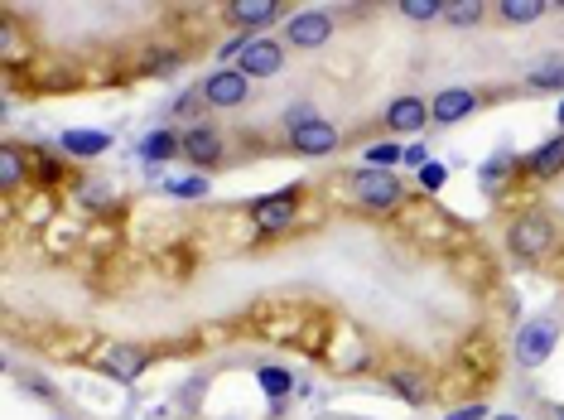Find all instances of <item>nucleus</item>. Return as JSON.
Here are the masks:
<instances>
[{
    "label": "nucleus",
    "instance_id": "28",
    "mask_svg": "<svg viewBox=\"0 0 564 420\" xmlns=\"http://www.w3.org/2000/svg\"><path fill=\"white\" fill-rule=\"evenodd\" d=\"M444 179H449V169H444V165H434V160H430L425 169H420V184H425L430 194H434V189H444Z\"/></svg>",
    "mask_w": 564,
    "mask_h": 420
},
{
    "label": "nucleus",
    "instance_id": "33",
    "mask_svg": "<svg viewBox=\"0 0 564 420\" xmlns=\"http://www.w3.org/2000/svg\"><path fill=\"white\" fill-rule=\"evenodd\" d=\"M492 420H521V416H492Z\"/></svg>",
    "mask_w": 564,
    "mask_h": 420
},
{
    "label": "nucleus",
    "instance_id": "3",
    "mask_svg": "<svg viewBox=\"0 0 564 420\" xmlns=\"http://www.w3.org/2000/svg\"><path fill=\"white\" fill-rule=\"evenodd\" d=\"M555 343H560V324H555V319H531V324H521V334H516V363L521 367L550 363Z\"/></svg>",
    "mask_w": 564,
    "mask_h": 420
},
{
    "label": "nucleus",
    "instance_id": "4",
    "mask_svg": "<svg viewBox=\"0 0 564 420\" xmlns=\"http://www.w3.org/2000/svg\"><path fill=\"white\" fill-rule=\"evenodd\" d=\"M179 150H184L188 165L198 169H213L222 155H227V145H222V131L217 126H208V121H193L184 136H179Z\"/></svg>",
    "mask_w": 564,
    "mask_h": 420
},
{
    "label": "nucleus",
    "instance_id": "7",
    "mask_svg": "<svg viewBox=\"0 0 564 420\" xmlns=\"http://www.w3.org/2000/svg\"><path fill=\"white\" fill-rule=\"evenodd\" d=\"M145 367H150V353H145V348H131V343H111L107 353L97 358V372H107L116 382H140Z\"/></svg>",
    "mask_w": 564,
    "mask_h": 420
},
{
    "label": "nucleus",
    "instance_id": "20",
    "mask_svg": "<svg viewBox=\"0 0 564 420\" xmlns=\"http://www.w3.org/2000/svg\"><path fill=\"white\" fill-rule=\"evenodd\" d=\"M78 198H82V208H111L116 189H111V184H102V179H87V184L78 189Z\"/></svg>",
    "mask_w": 564,
    "mask_h": 420
},
{
    "label": "nucleus",
    "instance_id": "19",
    "mask_svg": "<svg viewBox=\"0 0 564 420\" xmlns=\"http://www.w3.org/2000/svg\"><path fill=\"white\" fill-rule=\"evenodd\" d=\"M386 382H391V387H396V392H401L410 406H425V396H430V392H425V382H420L415 372H405V367H396Z\"/></svg>",
    "mask_w": 564,
    "mask_h": 420
},
{
    "label": "nucleus",
    "instance_id": "15",
    "mask_svg": "<svg viewBox=\"0 0 564 420\" xmlns=\"http://www.w3.org/2000/svg\"><path fill=\"white\" fill-rule=\"evenodd\" d=\"M140 155H145L150 165H160V160H174V155H184V150H179V136H174V131H150V136L140 140Z\"/></svg>",
    "mask_w": 564,
    "mask_h": 420
},
{
    "label": "nucleus",
    "instance_id": "9",
    "mask_svg": "<svg viewBox=\"0 0 564 420\" xmlns=\"http://www.w3.org/2000/svg\"><path fill=\"white\" fill-rule=\"evenodd\" d=\"M251 97V78H242L237 68H217L213 78L203 83V102L208 107H242Z\"/></svg>",
    "mask_w": 564,
    "mask_h": 420
},
{
    "label": "nucleus",
    "instance_id": "17",
    "mask_svg": "<svg viewBox=\"0 0 564 420\" xmlns=\"http://www.w3.org/2000/svg\"><path fill=\"white\" fill-rule=\"evenodd\" d=\"M531 169H536L540 179H555L564 169V136H555V140H545L536 155H531Z\"/></svg>",
    "mask_w": 564,
    "mask_h": 420
},
{
    "label": "nucleus",
    "instance_id": "30",
    "mask_svg": "<svg viewBox=\"0 0 564 420\" xmlns=\"http://www.w3.org/2000/svg\"><path fill=\"white\" fill-rule=\"evenodd\" d=\"M405 165L425 169V165H430V150H425V145H405Z\"/></svg>",
    "mask_w": 564,
    "mask_h": 420
},
{
    "label": "nucleus",
    "instance_id": "22",
    "mask_svg": "<svg viewBox=\"0 0 564 420\" xmlns=\"http://www.w3.org/2000/svg\"><path fill=\"white\" fill-rule=\"evenodd\" d=\"M261 387H266V396L280 401V396H290L295 382H290V372H285V367H261Z\"/></svg>",
    "mask_w": 564,
    "mask_h": 420
},
{
    "label": "nucleus",
    "instance_id": "6",
    "mask_svg": "<svg viewBox=\"0 0 564 420\" xmlns=\"http://www.w3.org/2000/svg\"><path fill=\"white\" fill-rule=\"evenodd\" d=\"M290 150H295V155H309V160L333 155V150H338V126L323 121V116H314V121H304V126L290 131Z\"/></svg>",
    "mask_w": 564,
    "mask_h": 420
},
{
    "label": "nucleus",
    "instance_id": "25",
    "mask_svg": "<svg viewBox=\"0 0 564 420\" xmlns=\"http://www.w3.org/2000/svg\"><path fill=\"white\" fill-rule=\"evenodd\" d=\"M401 160H405L401 145H372V150H367V165L372 169H391V165H401Z\"/></svg>",
    "mask_w": 564,
    "mask_h": 420
},
{
    "label": "nucleus",
    "instance_id": "31",
    "mask_svg": "<svg viewBox=\"0 0 564 420\" xmlns=\"http://www.w3.org/2000/svg\"><path fill=\"white\" fill-rule=\"evenodd\" d=\"M444 420H487V411L483 406H463V411H449Z\"/></svg>",
    "mask_w": 564,
    "mask_h": 420
},
{
    "label": "nucleus",
    "instance_id": "18",
    "mask_svg": "<svg viewBox=\"0 0 564 420\" xmlns=\"http://www.w3.org/2000/svg\"><path fill=\"white\" fill-rule=\"evenodd\" d=\"M0 179H5V189H15L25 179V150L20 145H0Z\"/></svg>",
    "mask_w": 564,
    "mask_h": 420
},
{
    "label": "nucleus",
    "instance_id": "2",
    "mask_svg": "<svg viewBox=\"0 0 564 420\" xmlns=\"http://www.w3.org/2000/svg\"><path fill=\"white\" fill-rule=\"evenodd\" d=\"M507 247L516 256H545L555 247V223L531 208V213H521V218L507 227Z\"/></svg>",
    "mask_w": 564,
    "mask_h": 420
},
{
    "label": "nucleus",
    "instance_id": "26",
    "mask_svg": "<svg viewBox=\"0 0 564 420\" xmlns=\"http://www.w3.org/2000/svg\"><path fill=\"white\" fill-rule=\"evenodd\" d=\"M507 169H511V155H507V150H502V155H492V160L483 165V189H492L497 179H507Z\"/></svg>",
    "mask_w": 564,
    "mask_h": 420
},
{
    "label": "nucleus",
    "instance_id": "23",
    "mask_svg": "<svg viewBox=\"0 0 564 420\" xmlns=\"http://www.w3.org/2000/svg\"><path fill=\"white\" fill-rule=\"evenodd\" d=\"M444 10H449L444 0H401V15H410V20H434Z\"/></svg>",
    "mask_w": 564,
    "mask_h": 420
},
{
    "label": "nucleus",
    "instance_id": "12",
    "mask_svg": "<svg viewBox=\"0 0 564 420\" xmlns=\"http://www.w3.org/2000/svg\"><path fill=\"white\" fill-rule=\"evenodd\" d=\"M58 145H63L73 160H97V155L111 150V131H63Z\"/></svg>",
    "mask_w": 564,
    "mask_h": 420
},
{
    "label": "nucleus",
    "instance_id": "1",
    "mask_svg": "<svg viewBox=\"0 0 564 420\" xmlns=\"http://www.w3.org/2000/svg\"><path fill=\"white\" fill-rule=\"evenodd\" d=\"M352 198L362 203V208H396L401 203V179H396V169H357L352 174Z\"/></svg>",
    "mask_w": 564,
    "mask_h": 420
},
{
    "label": "nucleus",
    "instance_id": "21",
    "mask_svg": "<svg viewBox=\"0 0 564 420\" xmlns=\"http://www.w3.org/2000/svg\"><path fill=\"white\" fill-rule=\"evenodd\" d=\"M444 20H449V25H478V20H483V0H463V5H449V10H444Z\"/></svg>",
    "mask_w": 564,
    "mask_h": 420
},
{
    "label": "nucleus",
    "instance_id": "34",
    "mask_svg": "<svg viewBox=\"0 0 564 420\" xmlns=\"http://www.w3.org/2000/svg\"><path fill=\"white\" fill-rule=\"evenodd\" d=\"M560 126H564V102H560Z\"/></svg>",
    "mask_w": 564,
    "mask_h": 420
},
{
    "label": "nucleus",
    "instance_id": "14",
    "mask_svg": "<svg viewBox=\"0 0 564 420\" xmlns=\"http://www.w3.org/2000/svg\"><path fill=\"white\" fill-rule=\"evenodd\" d=\"M295 198L299 189H280V194H270L256 203V218H261V227H285L290 218H295Z\"/></svg>",
    "mask_w": 564,
    "mask_h": 420
},
{
    "label": "nucleus",
    "instance_id": "8",
    "mask_svg": "<svg viewBox=\"0 0 564 420\" xmlns=\"http://www.w3.org/2000/svg\"><path fill=\"white\" fill-rule=\"evenodd\" d=\"M280 68H285V49L275 39H251L246 54L237 58V73L242 78H275Z\"/></svg>",
    "mask_w": 564,
    "mask_h": 420
},
{
    "label": "nucleus",
    "instance_id": "16",
    "mask_svg": "<svg viewBox=\"0 0 564 420\" xmlns=\"http://www.w3.org/2000/svg\"><path fill=\"white\" fill-rule=\"evenodd\" d=\"M497 15L507 25H536L545 15V0H497Z\"/></svg>",
    "mask_w": 564,
    "mask_h": 420
},
{
    "label": "nucleus",
    "instance_id": "27",
    "mask_svg": "<svg viewBox=\"0 0 564 420\" xmlns=\"http://www.w3.org/2000/svg\"><path fill=\"white\" fill-rule=\"evenodd\" d=\"M169 194H174V198H203V194H208V179H174V184H169Z\"/></svg>",
    "mask_w": 564,
    "mask_h": 420
},
{
    "label": "nucleus",
    "instance_id": "24",
    "mask_svg": "<svg viewBox=\"0 0 564 420\" xmlns=\"http://www.w3.org/2000/svg\"><path fill=\"white\" fill-rule=\"evenodd\" d=\"M531 87H564V63H560V58L540 63L536 73H531Z\"/></svg>",
    "mask_w": 564,
    "mask_h": 420
},
{
    "label": "nucleus",
    "instance_id": "35",
    "mask_svg": "<svg viewBox=\"0 0 564 420\" xmlns=\"http://www.w3.org/2000/svg\"><path fill=\"white\" fill-rule=\"evenodd\" d=\"M560 420H564V411H560Z\"/></svg>",
    "mask_w": 564,
    "mask_h": 420
},
{
    "label": "nucleus",
    "instance_id": "5",
    "mask_svg": "<svg viewBox=\"0 0 564 420\" xmlns=\"http://www.w3.org/2000/svg\"><path fill=\"white\" fill-rule=\"evenodd\" d=\"M328 34H333V15L328 10H299L285 25V44L290 49H323Z\"/></svg>",
    "mask_w": 564,
    "mask_h": 420
},
{
    "label": "nucleus",
    "instance_id": "11",
    "mask_svg": "<svg viewBox=\"0 0 564 420\" xmlns=\"http://www.w3.org/2000/svg\"><path fill=\"white\" fill-rule=\"evenodd\" d=\"M425 121H430V102H420V97H396V102L386 107V126H391V131L415 136V131H425Z\"/></svg>",
    "mask_w": 564,
    "mask_h": 420
},
{
    "label": "nucleus",
    "instance_id": "13",
    "mask_svg": "<svg viewBox=\"0 0 564 420\" xmlns=\"http://www.w3.org/2000/svg\"><path fill=\"white\" fill-rule=\"evenodd\" d=\"M227 15H232L237 25L256 29V25H270L275 15H285V5H280V0H232V5H227Z\"/></svg>",
    "mask_w": 564,
    "mask_h": 420
},
{
    "label": "nucleus",
    "instance_id": "32",
    "mask_svg": "<svg viewBox=\"0 0 564 420\" xmlns=\"http://www.w3.org/2000/svg\"><path fill=\"white\" fill-rule=\"evenodd\" d=\"M25 387H29V392H39L44 401H54V387H49L44 377H25Z\"/></svg>",
    "mask_w": 564,
    "mask_h": 420
},
{
    "label": "nucleus",
    "instance_id": "10",
    "mask_svg": "<svg viewBox=\"0 0 564 420\" xmlns=\"http://www.w3.org/2000/svg\"><path fill=\"white\" fill-rule=\"evenodd\" d=\"M473 107H478V92H473V87H444V92H434L430 121L454 126V121H463V116H473Z\"/></svg>",
    "mask_w": 564,
    "mask_h": 420
},
{
    "label": "nucleus",
    "instance_id": "29",
    "mask_svg": "<svg viewBox=\"0 0 564 420\" xmlns=\"http://www.w3.org/2000/svg\"><path fill=\"white\" fill-rule=\"evenodd\" d=\"M285 121H290V131H295V126H304V121H314V107H309V102H295V107L285 112Z\"/></svg>",
    "mask_w": 564,
    "mask_h": 420
}]
</instances>
